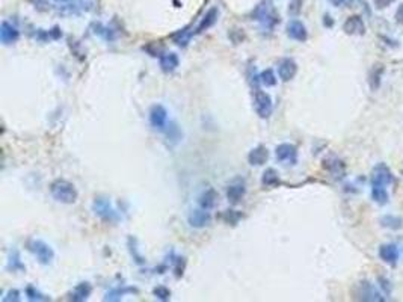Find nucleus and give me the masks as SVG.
<instances>
[{
    "mask_svg": "<svg viewBox=\"0 0 403 302\" xmlns=\"http://www.w3.org/2000/svg\"><path fill=\"white\" fill-rule=\"evenodd\" d=\"M50 193L58 203H62V204H74L79 198V192L76 186L65 178L53 180L50 184Z\"/></svg>",
    "mask_w": 403,
    "mask_h": 302,
    "instance_id": "7ed1b4c3",
    "label": "nucleus"
},
{
    "mask_svg": "<svg viewBox=\"0 0 403 302\" xmlns=\"http://www.w3.org/2000/svg\"><path fill=\"white\" fill-rule=\"evenodd\" d=\"M267 159H269V151L263 145H258V147L252 148L249 151V154H248V162L252 166H261V165H264L267 162Z\"/></svg>",
    "mask_w": 403,
    "mask_h": 302,
    "instance_id": "f3484780",
    "label": "nucleus"
},
{
    "mask_svg": "<svg viewBox=\"0 0 403 302\" xmlns=\"http://www.w3.org/2000/svg\"><path fill=\"white\" fill-rule=\"evenodd\" d=\"M263 184L267 186V187H274L277 184H280V174L274 169V168H267L263 174V178H261Z\"/></svg>",
    "mask_w": 403,
    "mask_h": 302,
    "instance_id": "b1692460",
    "label": "nucleus"
},
{
    "mask_svg": "<svg viewBox=\"0 0 403 302\" xmlns=\"http://www.w3.org/2000/svg\"><path fill=\"white\" fill-rule=\"evenodd\" d=\"M53 2H56L58 5H62V4L65 2V0H53Z\"/></svg>",
    "mask_w": 403,
    "mask_h": 302,
    "instance_id": "c9c22d12",
    "label": "nucleus"
},
{
    "mask_svg": "<svg viewBox=\"0 0 403 302\" xmlns=\"http://www.w3.org/2000/svg\"><path fill=\"white\" fill-rule=\"evenodd\" d=\"M254 109L257 112V115L263 120L269 118L274 112V102L272 97L261 91V89H255L254 92Z\"/></svg>",
    "mask_w": 403,
    "mask_h": 302,
    "instance_id": "423d86ee",
    "label": "nucleus"
},
{
    "mask_svg": "<svg viewBox=\"0 0 403 302\" xmlns=\"http://www.w3.org/2000/svg\"><path fill=\"white\" fill-rule=\"evenodd\" d=\"M277 70H278V77L283 82H290L298 73V64L292 58H284L278 62Z\"/></svg>",
    "mask_w": 403,
    "mask_h": 302,
    "instance_id": "f8f14e48",
    "label": "nucleus"
},
{
    "mask_svg": "<svg viewBox=\"0 0 403 302\" xmlns=\"http://www.w3.org/2000/svg\"><path fill=\"white\" fill-rule=\"evenodd\" d=\"M92 212L103 219L104 222H118L121 219L119 213L115 210L109 198L104 196H97L92 203Z\"/></svg>",
    "mask_w": 403,
    "mask_h": 302,
    "instance_id": "20e7f679",
    "label": "nucleus"
},
{
    "mask_svg": "<svg viewBox=\"0 0 403 302\" xmlns=\"http://www.w3.org/2000/svg\"><path fill=\"white\" fill-rule=\"evenodd\" d=\"M91 291H92V287L89 282H80L77 284L71 294H70V299L71 300H76V302H82V300H86L89 296H91Z\"/></svg>",
    "mask_w": 403,
    "mask_h": 302,
    "instance_id": "4be33fe9",
    "label": "nucleus"
},
{
    "mask_svg": "<svg viewBox=\"0 0 403 302\" xmlns=\"http://www.w3.org/2000/svg\"><path fill=\"white\" fill-rule=\"evenodd\" d=\"M28 248L41 264H50L55 258L53 248L41 239H31L28 243Z\"/></svg>",
    "mask_w": 403,
    "mask_h": 302,
    "instance_id": "39448f33",
    "label": "nucleus"
},
{
    "mask_svg": "<svg viewBox=\"0 0 403 302\" xmlns=\"http://www.w3.org/2000/svg\"><path fill=\"white\" fill-rule=\"evenodd\" d=\"M19 38H20L19 29L8 22H2V26H0V41H2L5 46H8V44L17 43Z\"/></svg>",
    "mask_w": 403,
    "mask_h": 302,
    "instance_id": "ddd939ff",
    "label": "nucleus"
},
{
    "mask_svg": "<svg viewBox=\"0 0 403 302\" xmlns=\"http://www.w3.org/2000/svg\"><path fill=\"white\" fill-rule=\"evenodd\" d=\"M395 22L398 23V25H401L403 26V4L397 8V11H395Z\"/></svg>",
    "mask_w": 403,
    "mask_h": 302,
    "instance_id": "72a5a7b5",
    "label": "nucleus"
},
{
    "mask_svg": "<svg viewBox=\"0 0 403 302\" xmlns=\"http://www.w3.org/2000/svg\"><path fill=\"white\" fill-rule=\"evenodd\" d=\"M190 37H192V32H187V29H183V31H180L178 34L172 35V38H174L175 44H178V46H183V47H184V46H187V43H189Z\"/></svg>",
    "mask_w": 403,
    "mask_h": 302,
    "instance_id": "c85d7f7f",
    "label": "nucleus"
},
{
    "mask_svg": "<svg viewBox=\"0 0 403 302\" xmlns=\"http://www.w3.org/2000/svg\"><path fill=\"white\" fill-rule=\"evenodd\" d=\"M94 8L92 0H65L59 5V13L64 16H80Z\"/></svg>",
    "mask_w": 403,
    "mask_h": 302,
    "instance_id": "0eeeda50",
    "label": "nucleus"
},
{
    "mask_svg": "<svg viewBox=\"0 0 403 302\" xmlns=\"http://www.w3.org/2000/svg\"><path fill=\"white\" fill-rule=\"evenodd\" d=\"M275 156L280 162L289 163V165H296L298 162V148L293 144H280L275 150Z\"/></svg>",
    "mask_w": 403,
    "mask_h": 302,
    "instance_id": "1a4fd4ad",
    "label": "nucleus"
},
{
    "mask_svg": "<svg viewBox=\"0 0 403 302\" xmlns=\"http://www.w3.org/2000/svg\"><path fill=\"white\" fill-rule=\"evenodd\" d=\"M218 17H219V11H218V8H212V10H209L207 14H206L203 19H201L199 25L196 26L195 34H203V32H206L207 29H210V28L216 23Z\"/></svg>",
    "mask_w": 403,
    "mask_h": 302,
    "instance_id": "6ab92c4d",
    "label": "nucleus"
},
{
    "mask_svg": "<svg viewBox=\"0 0 403 302\" xmlns=\"http://www.w3.org/2000/svg\"><path fill=\"white\" fill-rule=\"evenodd\" d=\"M159 64H160V68L163 73H172L178 68L180 65V59L175 53L169 52V53H163L160 55L159 58Z\"/></svg>",
    "mask_w": 403,
    "mask_h": 302,
    "instance_id": "a211bd4d",
    "label": "nucleus"
},
{
    "mask_svg": "<svg viewBox=\"0 0 403 302\" xmlns=\"http://www.w3.org/2000/svg\"><path fill=\"white\" fill-rule=\"evenodd\" d=\"M189 225L193 227V228H206L210 222H212V215L209 210L199 207V209H195L189 213Z\"/></svg>",
    "mask_w": 403,
    "mask_h": 302,
    "instance_id": "9d476101",
    "label": "nucleus"
},
{
    "mask_svg": "<svg viewBox=\"0 0 403 302\" xmlns=\"http://www.w3.org/2000/svg\"><path fill=\"white\" fill-rule=\"evenodd\" d=\"M252 20L258 22L261 29L264 31H274L277 28V25H280V14L277 13L274 4L271 2V0H263V2H260L255 10L252 11L251 14Z\"/></svg>",
    "mask_w": 403,
    "mask_h": 302,
    "instance_id": "f03ea898",
    "label": "nucleus"
},
{
    "mask_svg": "<svg viewBox=\"0 0 403 302\" xmlns=\"http://www.w3.org/2000/svg\"><path fill=\"white\" fill-rule=\"evenodd\" d=\"M380 224L382 227H386V228H391V230H397L403 225V221L397 216H392V215H386L380 219Z\"/></svg>",
    "mask_w": 403,
    "mask_h": 302,
    "instance_id": "a878e982",
    "label": "nucleus"
},
{
    "mask_svg": "<svg viewBox=\"0 0 403 302\" xmlns=\"http://www.w3.org/2000/svg\"><path fill=\"white\" fill-rule=\"evenodd\" d=\"M136 291L138 290L133 288V287H122V288L121 287H116V288H112V290H109L106 293L104 300H121L125 293H136Z\"/></svg>",
    "mask_w": 403,
    "mask_h": 302,
    "instance_id": "5701e85b",
    "label": "nucleus"
},
{
    "mask_svg": "<svg viewBox=\"0 0 403 302\" xmlns=\"http://www.w3.org/2000/svg\"><path fill=\"white\" fill-rule=\"evenodd\" d=\"M8 269H11V270H25L26 267H25V264L20 261V254H19V251H13L11 252V257H10V261H8Z\"/></svg>",
    "mask_w": 403,
    "mask_h": 302,
    "instance_id": "bb28decb",
    "label": "nucleus"
},
{
    "mask_svg": "<svg viewBox=\"0 0 403 302\" xmlns=\"http://www.w3.org/2000/svg\"><path fill=\"white\" fill-rule=\"evenodd\" d=\"M287 35L295 40V41H299V43H305L307 38H308V32H307V28L302 22L299 20H292L289 25H287Z\"/></svg>",
    "mask_w": 403,
    "mask_h": 302,
    "instance_id": "4468645a",
    "label": "nucleus"
},
{
    "mask_svg": "<svg viewBox=\"0 0 403 302\" xmlns=\"http://www.w3.org/2000/svg\"><path fill=\"white\" fill-rule=\"evenodd\" d=\"M394 183V175L386 163H377L370 177L371 184V198L377 204H386L388 203V190L386 186Z\"/></svg>",
    "mask_w": 403,
    "mask_h": 302,
    "instance_id": "f257e3e1",
    "label": "nucleus"
},
{
    "mask_svg": "<svg viewBox=\"0 0 403 302\" xmlns=\"http://www.w3.org/2000/svg\"><path fill=\"white\" fill-rule=\"evenodd\" d=\"M344 32L347 35H364L365 32V25L362 22V19L359 16H352L346 20L344 26H343Z\"/></svg>",
    "mask_w": 403,
    "mask_h": 302,
    "instance_id": "2eb2a0df",
    "label": "nucleus"
},
{
    "mask_svg": "<svg viewBox=\"0 0 403 302\" xmlns=\"http://www.w3.org/2000/svg\"><path fill=\"white\" fill-rule=\"evenodd\" d=\"M258 82L261 85H264V86H275L277 82H278V79H277L275 71L271 70V68H267V70H264V71H261L258 74Z\"/></svg>",
    "mask_w": 403,
    "mask_h": 302,
    "instance_id": "393cba45",
    "label": "nucleus"
},
{
    "mask_svg": "<svg viewBox=\"0 0 403 302\" xmlns=\"http://www.w3.org/2000/svg\"><path fill=\"white\" fill-rule=\"evenodd\" d=\"M398 248L394 243H385L379 248V257L383 263L395 264L398 260Z\"/></svg>",
    "mask_w": 403,
    "mask_h": 302,
    "instance_id": "dca6fc26",
    "label": "nucleus"
},
{
    "mask_svg": "<svg viewBox=\"0 0 403 302\" xmlns=\"http://www.w3.org/2000/svg\"><path fill=\"white\" fill-rule=\"evenodd\" d=\"M242 218V215L240 213H236V210H227V213L224 215V219L228 222V224H237V221Z\"/></svg>",
    "mask_w": 403,
    "mask_h": 302,
    "instance_id": "7c9ffc66",
    "label": "nucleus"
},
{
    "mask_svg": "<svg viewBox=\"0 0 403 302\" xmlns=\"http://www.w3.org/2000/svg\"><path fill=\"white\" fill-rule=\"evenodd\" d=\"M216 201H218V192L213 187H209V189L203 190V193L199 195L198 206L206 209V210H212L216 206Z\"/></svg>",
    "mask_w": 403,
    "mask_h": 302,
    "instance_id": "aec40b11",
    "label": "nucleus"
},
{
    "mask_svg": "<svg viewBox=\"0 0 403 302\" xmlns=\"http://www.w3.org/2000/svg\"><path fill=\"white\" fill-rule=\"evenodd\" d=\"M26 296H28L29 300H50V296L43 294L41 291H38V290H37L35 287H32V285H29V287L26 288Z\"/></svg>",
    "mask_w": 403,
    "mask_h": 302,
    "instance_id": "cd10ccee",
    "label": "nucleus"
},
{
    "mask_svg": "<svg viewBox=\"0 0 403 302\" xmlns=\"http://www.w3.org/2000/svg\"><path fill=\"white\" fill-rule=\"evenodd\" d=\"M2 300H5V302H11V300H14V302H19L20 300V291L19 290H10L8 291V294L7 296H4L2 297Z\"/></svg>",
    "mask_w": 403,
    "mask_h": 302,
    "instance_id": "2f4dec72",
    "label": "nucleus"
},
{
    "mask_svg": "<svg viewBox=\"0 0 403 302\" xmlns=\"http://www.w3.org/2000/svg\"><path fill=\"white\" fill-rule=\"evenodd\" d=\"M153 293H154V296H156L157 299H160V300H168V299L171 297V290H169L168 287H165V285H159V287H156V288L153 290Z\"/></svg>",
    "mask_w": 403,
    "mask_h": 302,
    "instance_id": "c756f323",
    "label": "nucleus"
},
{
    "mask_svg": "<svg viewBox=\"0 0 403 302\" xmlns=\"http://www.w3.org/2000/svg\"><path fill=\"white\" fill-rule=\"evenodd\" d=\"M331 2H332L334 5L340 7V5H346V4H349V2H350V0H331Z\"/></svg>",
    "mask_w": 403,
    "mask_h": 302,
    "instance_id": "f704fd0d",
    "label": "nucleus"
},
{
    "mask_svg": "<svg viewBox=\"0 0 403 302\" xmlns=\"http://www.w3.org/2000/svg\"><path fill=\"white\" fill-rule=\"evenodd\" d=\"M246 195V187L243 183H233L227 187V198L231 204H239Z\"/></svg>",
    "mask_w": 403,
    "mask_h": 302,
    "instance_id": "412c9836",
    "label": "nucleus"
},
{
    "mask_svg": "<svg viewBox=\"0 0 403 302\" xmlns=\"http://www.w3.org/2000/svg\"><path fill=\"white\" fill-rule=\"evenodd\" d=\"M392 2H394V0H374V5H376V8H379V10H383V8H386V7H389Z\"/></svg>",
    "mask_w": 403,
    "mask_h": 302,
    "instance_id": "473e14b6",
    "label": "nucleus"
},
{
    "mask_svg": "<svg viewBox=\"0 0 403 302\" xmlns=\"http://www.w3.org/2000/svg\"><path fill=\"white\" fill-rule=\"evenodd\" d=\"M356 299L359 300H385V297L380 294V291L376 288L374 284H371L370 281H362L358 284V288H356Z\"/></svg>",
    "mask_w": 403,
    "mask_h": 302,
    "instance_id": "6e6552de",
    "label": "nucleus"
},
{
    "mask_svg": "<svg viewBox=\"0 0 403 302\" xmlns=\"http://www.w3.org/2000/svg\"><path fill=\"white\" fill-rule=\"evenodd\" d=\"M150 123L156 130H165L168 126V111L162 105H154L150 109Z\"/></svg>",
    "mask_w": 403,
    "mask_h": 302,
    "instance_id": "9b49d317",
    "label": "nucleus"
}]
</instances>
